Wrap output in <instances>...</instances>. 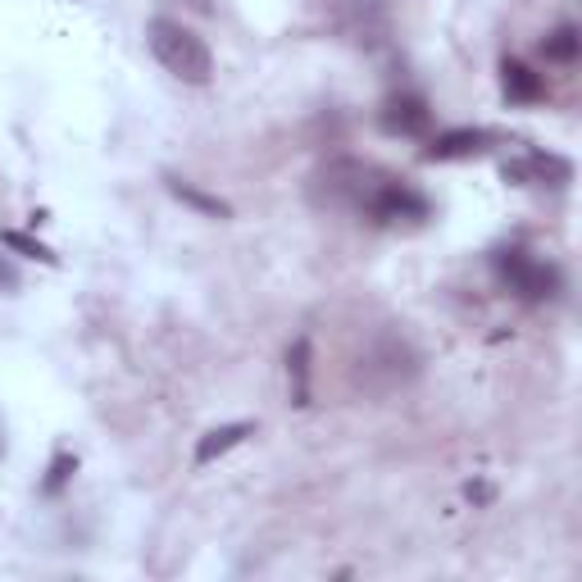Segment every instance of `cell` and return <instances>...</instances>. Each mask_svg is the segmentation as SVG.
<instances>
[{
  "mask_svg": "<svg viewBox=\"0 0 582 582\" xmlns=\"http://www.w3.org/2000/svg\"><path fill=\"white\" fill-rule=\"evenodd\" d=\"M151 51L155 60L178 78V82H191V87H205L210 73H214V60H210V46L182 28L178 19H151Z\"/></svg>",
  "mask_w": 582,
  "mask_h": 582,
  "instance_id": "6da1fadb",
  "label": "cell"
},
{
  "mask_svg": "<svg viewBox=\"0 0 582 582\" xmlns=\"http://www.w3.org/2000/svg\"><path fill=\"white\" fill-rule=\"evenodd\" d=\"M387 182V173H378L373 164H360V160H332L328 169H319L314 178V201L319 205H332V210H355V214H369L378 187Z\"/></svg>",
  "mask_w": 582,
  "mask_h": 582,
  "instance_id": "7a4b0ae2",
  "label": "cell"
},
{
  "mask_svg": "<svg viewBox=\"0 0 582 582\" xmlns=\"http://www.w3.org/2000/svg\"><path fill=\"white\" fill-rule=\"evenodd\" d=\"M496 273L510 282V291H519L523 301H551L560 291V273L551 264H542V260H528L523 251H501Z\"/></svg>",
  "mask_w": 582,
  "mask_h": 582,
  "instance_id": "3957f363",
  "label": "cell"
},
{
  "mask_svg": "<svg viewBox=\"0 0 582 582\" xmlns=\"http://www.w3.org/2000/svg\"><path fill=\"white\" fill-rule=\"evenodd\" d=\"M369 219H378V223H419V219H428V201L419 197L410 182L387 178L378 187L373 205H369Z\"/></svg>",
  "mask_w": 582,
  "mask_h": 582,
  "instance_id": "277c9868",
  "label": "cell"
},
{
  "mask_svg": "<svg viewBox=\"0 0 582 582\" xmlns=\"http://www.w3.org/2000/svg\"><path fill=\"white\" fill-rule=\"evenodd\" d=\"M428 123H432V110L414 91H397V96H387L382 101V128L392 137H423Z\"/></svg>",
  "mask_w": 582,
  "mask_h": 582,
  "instance_id": "5b68a950",
  "label": "cell"
},
{
  "mask_svg": "<svg viewBox=\"0 0 582 582\" xmlns=\"http://www.w3.org/2000/svg\"><path fill=\"white\" fill-rule=\"evenodd\" d=\"M482 146H488V132L482 128H451V132H442V137H432V146L423 151V160H469V155H478Z\"/></svg>",
  "mask_w": 582,
  "mask_h": 582,
  "instance_id": "8992f818",
  "label": "cell"
},
{
  "mask_svg": "<svg viewBox=\"0 0 582 582\" xmlns=\"http://www.w3.org/2000/svg\"><path fill=\"white\" fill-rule=\"evenodd\" d=\"M569 160L560 155H542V151H528L523 160L505 164V178L510 182H569Z\"/></svg>",
  "mask_w": 582,
  "mask_h": 582,
  "instance_id": "52a82bcc",
  "label": "cell"
},
{
  "mask_svg": "<svg viewBox=\"0 0 582 582\" xmlns=\"http://www.w3.org/2000/svg\"><path fill=\"white\" fill-rule=\"evenodd\" d=\"M255 428L251 423H223V428H210L201 442H197V464H210V460H219L223 451H232V446H241L251 436Z\"/></svg>",
  "mask_w": 582,
  "mask_h": 582,
  "instance_id": "ba28073f",
  "label": "cell"
},
{
  "mask_svg": "<svg viewBox=\"0 0 582 582\" xmlns=\"http://www.w3.org/2000/svg\"><path fill=\"white\" fill-rule=\"evenodd\" d=\"M501 82H505L510 101H542V96H546L542 78L532 73L528 64H519V60H505V64H501Z\"/></svg>",
  "mask_w": 582,
  "mask_h": 582,
  "instance_id": "9c48e42d",
  "label": "cell"
},
{
  "mask_svg": "<svg viewBox=\"0 0 582 582\" xmlns=\"http://www.w3.org/2000/svg\"><path fill=\"white\" fill-rule=\"evenodd\" d=\"M287 373H291V401L310 405V342H305V337L287 351Z\"/></svg>",
  "mask_w": 582,
  "mask_h": 582,
  "instance_id": "30bf717a",
  "label": "cell"
},
{
  "mask_svg": "<svg viewBox=\"0 0 582 582\" xmlns=\"http://www.w3.org/2000/svg\"><path fill=\"white\" fill-rule=\"evenodd\" d=\"M169 191L182 201V205H191V210H201V214H210V219H228L232 214V205L228 201H219V197H205L201 187H191V182H182V178H169Z\"/></svg>",
  "mask_w": 582,
  "mask_h": 582,
  "instance_id": "8fae6325",
  "label": "cell"
},
{
  "mask_svg": "<svg viewBox=\"0 0 582 582\" xmlns=\"http://www.w3.org/2000/svg\"><path fill=\"white\" fill-rule=\"evenodd\" d=\"M578 46H582L578 28H573V23H560V28L542 41V51H546V60H555V64H573V60H578Z\"/></svg>",
  "mask_w": 582,
  "mask_h": 582,
  "instance_id": "7c38bea8",
  "label": "cell"
},
{
  "mask_svg": "<svg viewBox=\"0 0 582 582\" xmlns=\"http://www.w3.org/2000/svg\"><path fill=\"white\" fill-rule=\"evenodd\" d=\"M0 241H6V247L10 251H19V255H32V260H41V264H56V255H51V247H41V241H32L28 232H6V237H0Z\"/></svg>",
  "mask_w": 582,
  "mask_h": 582,
  "instance_id": "4fadbf2b",
  "label": "cell"
},
{
  "mask_svg": "<svg viewBox=\"0 0 582 582\" xmlns=\"http://www.w3.org/2000/svg\"><path fill=\"white\" fill-rule=\"evenodd\" d=\"M73 469H78V460H73V455H60L56 469H51V478H46V492H60V488H64V478H69Z\"/></svg>",
  "mask_w": 582,
  "mask_h": 582,
  "instance_id": "5bb4252c",
  "label": "cell"
},
{
  "mask_svg": "<svg viewBox=\"0 0 582 582\" xmlns=\"http://www.w3.org/2000/svg\"><path fill=\"white\" fill-rule=\"evenodd\" d=\"M0 282H6V287H14V273H10L6 264H0Z\"/></svg>",
  "mask_w": 582,
  "mask_h": 582,
  "instance_id": "9a60e30c",
  "label": "cell"
},
{
  "mask_svg": "<svg viewBox=\"0 0 582 582\" xmlns=\"http://www.w3.org/2000/svg\"><path fill=\"white\" fill-rule=\"evenodd\" d=\"M197 6H201V10H205V0H197Z\"/></svg>",
  "mask_w": 582,
  "mask_h": 582,
  "instance_id": "2e32d148",
  "label": "cell"
}]
</instances>
